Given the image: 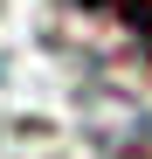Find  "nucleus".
<instances>
[{"label":"nucleus","mask_w":152,"mask_h":159,"mask_svg":"<svg viewBox=\"0 0 152 159\" xmlns=\"http://www.w3.org/2000/svg\"><path fill=\"white\" fill-rule=\"evenodd\" d=\"M83 7H97V14H118V21H132V28H138V42H152V0H83Z\"/></svg>","instance_id":"obj_1"}]
</instances>
